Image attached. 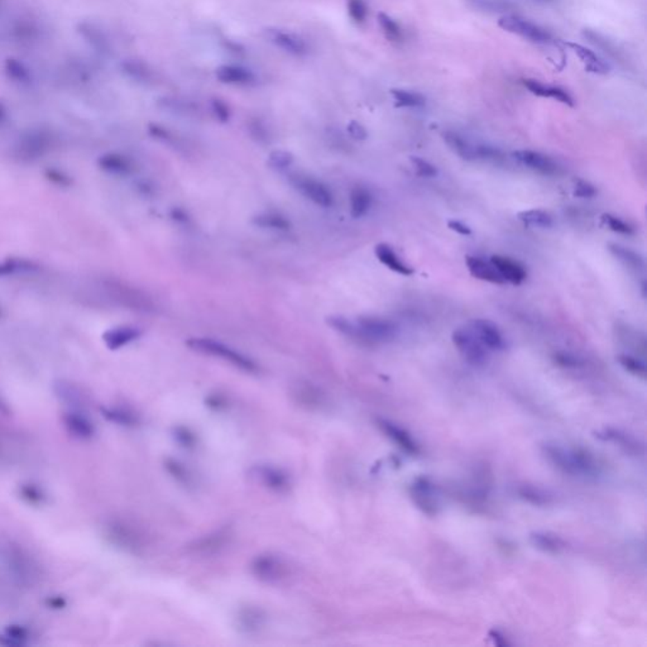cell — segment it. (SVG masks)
<instances>
[{
    "mask_svg": "<svg viewBox=\"0 0 647 647\" xmlns=\"http://www.w3.org/2000/svg\"><path fill=\"white\" fill-rule=\"evenodd\" d=\"M253 576L266 583L278 582L287 574V565L280 556L262 554L254 558L251 565Z\"/></svg>",
    "mask_w": 647,
    "mask_h": 647,
    "instance_id": "cell-7",
    "label": "cell"
},
{
    "mask_svg": "<svg viewBox=\"0 0 647 647\" xmlns=\"http://www.w3.org/2000/svg\"><path fill=\"white\" fill-rule=\"evenodd\" d=\"M488 636L493 640V642L496 644L497 646H510V642L507 641V639L504 637L502 633L497 630H492L489 631Z\"/></svg>",
    "mask_w": 647,
    "mask_h": 647,
    "instance_id": "cell-56",
    "label": "cell"
},
{
    "mask_svg": "<svg viewBox=\"0 0 647 647\" xmlns=\"http://www.w3.org/2000/svg\"><path fill=\"white\" fill-rule=\"evenodd\" d=\"M452 340L461 357L475 367H483L488 362V349L470 329L459 328L454 331Z\"/></svg>",
    "mask_w": 647,
    "mask_h": 647,
    "instance_id": "cell-4",
    "label": "cell"
},
{
    "mask_svg": "<svg viewBox=\"0 0 647 647\" xmlns=\"http://www.w3.org/2000/svg\"><path fill=\"white\" fill-rule=\"evenodd\" d=\"M410 495L420 510L426 515L434 516L439 511V499L435 484L425 477H418L411 484Z\"/></svg>",
    "mask_w": 647,
    "mask_h": 647,
    "instance_id": "cell-8",
    "label": "cell"
},
{
    "mask_svg": "<svg viewBox=\"0 0 647 647\" xmlns=\"http://www.w3.org/2000/svg\"><path fill=\"white\" fill-rule=\"evenodd\" d=\"M597 438L602 440H608V441H614L619 444V446L625 447L628 453L640 454L644 452V447L639 444V441L633 439L632 436L627 435L625 432L614 430V429H605L603 432H598L596 435Z\"/></svg>",
    "mask_w": 647,
    "mask_h": 647,
    "instance_id": "cell-29",
    "label": "cell"
},
{
    "mask_svg": "<svg viewBox=\"0 0 647 647\" xmlns=\"http://www.w3.org/2000/svg\"><path fill=\"white\" fill-rule=\"evenodd\" d=\"M554 360L555 363H558L560 367L564 368H579L584 364L579 357L567 352L555 353Z\"/></svg>",
    "mask_w": 647,
    "mask_h": 647,
    "instance_id": "cell-49",
    "label": "cell"
},
{
    "mask_svg": "<svg viewBox=\"0 0 647 647\" xmlns=\"http://www.w3.org/2000/svg\"><path fill=\"white\" fill-rule=\"evenodd\" d=\"M597 194V188L593 186L590 182L585 180L576 181V187H574V195L582 199H590Z\"/></svg>",
    "mask_w": 647,
    "mask_h": 647,
    "instance_id": "cell-51",
    "label": "cell"
},
{
    "mask_svg": "<svg viewBox=\"0 0 647 647\" xmlns=\"http://www.w3.org/2000/svg\"><path fill=\"white\" fill-rule=\"evenodd\" d=\"M329 324L334 329L354 339L372 343H384L397 337L398 328L393 321L382 317H360L355 323L344 317H331Z\"/></svg>",
    "mask_w": 647,
    "mask_h": 647,
    "instance_id": "cell-1",
    "label": "cell"
},
{
    "mask_svg": "<svg viewBox=\"0 0 647 647\" xmlns=\"http://www.w3.org/2000/svg\"><path fill=\"white\" fill-rule=\"evenodd\" d=\"M447 227H449V229H452V231L461 234V236H464V237L472 236V229L468 227L467 224L463 223L461 220H449Z\"/></svg>",
    "mask_w": 647,
    "mask_h": 647,
    "instance_id": "cell-53",
    "label": "cell"
},
{
    "mask_svg": "<svg viewBox=\"0 0 647 647\" xmlns=\"http://www.w3.org/2000/svg\"><path fill=\"white\" fill-rule=\"evenodd\" d=\"M186 344L195 352L219 358L247 373L258 372V366L256 364L254 360L245 355L243 353L238 352L234 348L224 344L222 342L210 338H193L190 339Z\"/></svg>",
    "mask_w": 647,
    "mask_h": 647,
    "instance_id": "cell-3",
    "label": "cell"
},
{
    "mask_svg": "<svg viewBox=\"0 0 647 647\" xmlns=\"http://www.w3.org/2000/svg\"><path fill=\"white\" fill-rule=\"evenodd\" d=\"M466 263H467L469 272L475 278L486 281L489 283H495V285H504L506 283L504 278H502V276L498 274V271L495 268V266L490 263V260L487 262V260L478 258V257L468 256Z\"/></svg>",
    "mask_w": 647,
    "mask_h": 647,
    "instance_id": "cell-19",
    "label": "cell"
},
{
    "mask_svg": "<svg viewBox=\"0 0 647 647\" xmlns=\"http://www.w3.org/2000/svg\"><path fill=\"white\" fill-rule=\"evenodd\" d=\"M0 412H1L3 415H6V416H9V415L12 414V410H10L9 405H8L7 401H6L1 396H0Z\"/></svg>",
    "mask_w": 647,
    "mask_h": 647,
    "instance_id": "cell-57",
    "label": "cell"
},
{
    "mask_svg": "<svg viewBox=\"0 0 647 647\" xmlns=\"http://www.w3.org/2000/svg\"><path fill=\"white\" fill-rule=\"evenodd\" d=\"M227 536H228V532L218 531L213 535H208L205 538L196 541V547L195 549L197 551H202V553H206V551H215L219 547H223L225 544V540H227Z\"/></svg>",
    "mask_w": 647,
    "mask_h": 647,
    "instance_id": "cell-42",
    "label": "cell"
},
{
    "mask_svg": "<svg viewBox=\"0 0 647 647\" xmlns=\"http://www.w3.org/2000/svg\"><path fill=\"white\" fill-rule=\"evenodd\" d=\"M522 82H524L526 89H527L530 93L536 95V96L550 98V99L560 101V103L568 105V107H574V99H573V96H571L565 89H562V87L547 85V84H542V82H540L538 80L533 79H525Z\"/></svg>",
    "mask_w": 647,
    "mask_h": 647,
    "instance_id": "cell-18",
    "label": "cell"
},
{
    "mask_svg": "<svg viewBox=\"0 0 647 647\" xmlns=\"http://www.w3.org/2000/svg\"><path fill=\"white\" fill-rule=\"evenodd\" d=\"M211 110H213V114L215 116L216 119H218L219 122H229L231 112L229 105H228L225 101L222 100V99H218V98L213 99V100H211Z\"/></svg>",
    "mask_w": 647,
    "mask_h": 647,
    "instance_id": "cell-48",
    "label": "cell"
},
{
    "mask_svg": "<svg viewBox=\"0 0 647 647\" xmlns=\"http://www.w3.org/2000/svg\"><path fill=\"white\" fill-rule=\"evenodd\" d=\"M176 438L184 446H194L195 436L187 429L180 427L176 430Z\"/></svg>",
    "mask_w": 647,
    "mask_h": 647,
    "instance_id": "cell-54",
    "label": "cell"
},
{
    "mask_svg": "<svg viewBox=\"0 0 647 647\" xmlns=\"http://www.w3.org/2000/svg\"><path fill=\"white\" fill-rule=\"evenodd\" d=\"M391 95L396 101V107L398 108H420L426 104L424 95L405 89H392Z\"/></svg>",
    "mask_w": 647,
    "mask_h": 647,
    "instance_id": "cell-35",
    "label": "cell"
},
{
    "mask_svg": "<svg viewBox=\"0 0 647 647\" xmlns=\"http://www.w3.org/2000/svg\"><path fill=\"white\" fill-rule=\"evenodd\" d=\"M512 156L521 165L526 166L532 171H536L542 175H554L558 172V165L555 163L554 159H550L549 156L541 152L518 150V151L513 152Z\"/></svg>",
    "mask_w": 647,
    "mask_h": 647,
    "instance_id": "cell-12",
    "label": "cell"
},
{
    "mask_svg": "<svg viewBox=\"0 0 647 647\" xmlns=\"http://www.w3.org/2000/svg\"><path fill=\"white\" fill-rule=\"evenodd\" d=\"M19 495L26 502L29 504H44L47 502V495L44 493V489L39 488L33 483H23L19 486Z\"/></svg>",
    "mask_w": 647,
    "mask_h": 647,
    "instance_id": "cell-40",
    "label": "cell"
},
{
    "mask_svg": "<svg viewBox=\"0 0 647 647\" xmlns=\"http://www.w3.org/2000/svg\"><path fill=\"white\" fill-rule=\"evenodd\" d=\"M530 540L533 547L550 554H558L567 547L564 540L549 532H533L530 535Z\"/></svg>",
    "mask_w": 647,
    "mask_h": 647,
    "instance_id": "cell-28",
    "label": "cell"
},
{
    "mask_svg": "<svg viewBox=\"0 0 647 647\" xmlns=\"http://www.w3.org/2000/svg\"><path fill=\"white\" fill-rule=\"evenodd\" d=\"M265 623V614L259 608L245 607L239 611L238 625L245 632H257Z\"/></svg>",
    "mask_w": 647,
    "mask_h": 647,
    "instance_id": "cell-30",
    "label": "cell"
},
{
    "mask_svg": "<svg viewBox=\"0 0 647 647\" xmlns=\"http://www.w3.org/2000/svg\"><path fill=\"white\" fill-rule=\"evenodd\" d=\"M518 495L525 499L526 502L529 504H536V506H544V504H549L553 499H551V496L547 495L545 490L542 489L536 488V487H531V486H522L518 488Z\"/></svg>",
    "mask_w": 647,
    "mask_h": 647,
    "instance_id": "cell-39",
    "label": "cell"
},
{
    "mask_svg": "<svg viewBox=\"0 0 647 647\" xmlns=\"http://www.w3.org/2000/svg\"><path fill=\"white\" fill-rule=\"evenodd\" d=\"M166 467L170 470L171 475L177 478V481L185 483L191 482V475L188 473V470L184 466H181L179 461H168L166 463Z\"/></svg>",
    "mask_w": 647,
    "mask_h": 647,
    "instance_id": "cell-50",
    "label": "cell"
},
{
    "mask_svg": "<svg viewBox=\"0 0 647 647\" xmlns=\"http://www.w3.org/2000/svg\"><path fill=\"white\" fill-rule=\"evenodd\" d=\"M490 263L495 266L498 274L502 276L506 283L510 282L512 285H521L527 277L525 267L515 259L504 256H492Z\"/></svg>",
    "mask_w": 647,
    "mask_h": 647,
    "instance_id": "cell-16",
    "label": "cell"
},
{
    "mask_svg": "<svg viewBox=\"0 0 647 647\" xmlns=\"http://www.w3.org/2000/svg\"><path fill=\"white\" fill-rule=\"evenodd\" d=\"M544 455L554 467L573 477H597L601 472L596 459L584 449H565L558 444L542 446Z\"/></svg>",
    "mask_w": 647,
    "mask_h": 647,
    "instance_id": "cell-2",
    "label": "cell"
},
{
    "mask_svg": "<svg viewBox=\"0 0 647 647\" xmlns=\"http://www.w3.org/2000/svg\"><path fill=\"white\" fill-rule=\"evenodd\" d=\"M498 26L501 28L512 33L522 37L525 39H529L533 44H550L553 41V36L547 29L540 27L539 24L531 22L525 18H521L518 15H506L499 18Z\"/></svg>",
    "mask_w": 647,
    "mask_h": 647,
    "instance_id": "cell-5",
    "label": "cell"
},
{
    "mask_svg": "<svg viewBox=\"0 0 647 647\" xmlns=\"http://www.w3.org/2000/svg\"><path fill=\"white\" fill-rule=\"evenodd\" d=\"M108 538L114 545L130 553H138L143 547L139 533L123 522H113L108 526Z\"/></svg>",
    "mask_w": 647,
    "mask_h": 647,
    "instance_id": "cell-11",
    "label": "cell"
},
{
    "mask_svg": "<svg viewBox=\"0 0 647 647\" xmlns=\"http://www.w3.org/2000/svg\"><path fill=\"white\" fill-rule=\"evenodd\" d=\"M602 220H603L604 225L608 227V229L614 231V233H619L622 236H632L633 233H635L632 227L630 224L626 223L625 220H622L619 216L612 215V214H603Z\"/></svg>",
    "mask_w": 647,
    "mask_h": 647,
    "instance_id": "cell-45",
    "label": "cell"
},
{
    "mask_svg": "<svg viewBox=\"0 0 647 647\" xmlns=\"http://www.w3.org/2000/svg\"><path fill=\"white\" fill-rule=\"evenodd\" d=\"M55 393L61 401L72 407V410L84 411V407L87 406L82 392L70 382H57L55 384Z\"/></svg>",
    "mask_w": 647,
    "mask_h": 647,
    "instance_id": "cell-26",
    "label": "cell"
},
{
    "mask_svg": "<svg viewBox=\"0 0 647 647\" xmlns=\"http://www.w3.org/2000/svg\"><path fill=\"white\" fill-rule=\"evenodd\" d=\"M101 415L113 424L121 425V426H127L132 427L139 424V417L137 414L128 409L123 407H101Z\"/></svg>",
    "mask_w": 647,
    "mask_h": 647,
    "instance_id": "cell-31",
    "label": "cell"
},
{
    "mask_svg": "<svg viewBox=\"0 0 647 647\" xmlns=\"http://www.w3.org/2000/svg\"><path fill=\"white\" fill-rule=\"evenodd\" d=\"M123 72L128 75L130 79L136 80L139 82H151L153 80V72L148 65L137 60H128L122 64Z\"/></svg>",
    "mask_w": 647,
    "mask_h": 647,
    "instance_id": "cell-36",
    "label": "cell"
},
{
    "mask_svg": "<svg viewBox=\"0 0 647 647\" xmlns=\"http://www.w3.org/2000/svg\"><path fill=\"white\" fill-rule=\"evenodd\" d=\"M215 76L220 82L236 87H248L257 81L252 70L240 65L219 66L215 70Z\"/></svg>",
    "mask_w": 647,
    "mask_h": 647,
    "instance_id": "cell-15",
    "label": "cell"
},
{
    "mask_svg": "<svg viewBox=\"0 0 647 647\" xmlns=\"http://www.w3.org/2000/svg\"><path fill=\"white\" fill-rule=\"evenodd\" d=\"M294 162V156L286 151H274L269 154V165L278 168V170H285Z\"/></svg>",
    "mask_w": 647,
    "mask_h": 647,
    "instance_id": "cell-47",
    "label": "cell"
},
{
    "mask_svg": "<svg viewBox=\"0 0 647 647\" xmlns=\"http://www.w3.org/2000/svg\"><path fill=\"white\" fill-rule=\"evenodd\" d=\"M583 37H584L585 39H588L590 44L596 46L599 50L603 51L604 53H607L608 56H611L612 58L617 60L619 62H626L623 51L619 48L617 44H614L613 41L608 39V38L603 36V35L598 33L596 30H592V29H584V30H583Z\"/></svg>",
    "mask_w": 647,
    "mask_h": 647,
    "instance_id": "cell-25",
    "label": "cell"
},
{
    "mask_svg": "<svg viewBox=\"0 0 647 647\" xmlns=\"http://www.w3.org/2000/svg\"><path fill=\"white\" fill-rule=\"evenodd\" d=\"M377 18H378V23L381 26L383 35L389 39V42L397 44V42L402 41V29L393 18H391L389 15H386L383 12L380 13Z\"/></svg>",
    "mask_w": 647,
    "mask_h": 647,
    "instance_id": "cell-38",
    "label": "cell"
},
{
    "mask_svg": "<svg viewBox=\"0 0 647 647\" xmlns=\"http://www.w3.org/2000/svg\"><path fill=\"white\" fill-rule=\"evenodd\" d=\"M141 337V330L134 326H118L104 334V343L110 351H118Z\"/></svg>",
    "mask_w": 647,
    "mask_h": 647,
    "instance_id": "cell-21",
    "label": "cell"
},
{
    "mask_svg": "<svg viewBox=\"0 0 647 647\" xmlns=\"http://www.w3.org/2000/svg\"><path fill=\"white\" fill-rule=\"evenodd\" d=\"M351 214L353 218L360 219L367 215L368 211L372 208L373 196L364 187H354L351 193Z\"/></svg>",
    "mask_w": 647,
    "mask_h": 647,
    "instance_id": "cell-27",
    "label": "cell"
},
{
    "mask_svg": "<svg viewBox=\"0 0 647 647\" xmlns=\"http://www.w3.org/2000/svg\"><path fill=\"white\" fill-rule=\"evenodd\" d=\"M410 161L420 177L430 179V177H435L438 175V168L432 163H430L429 161L421 159V157H411Z\"/></svg>",
    "mask_w": 647,
    "mask_h": 647,
    "instance_id": "cell-46",
    "label": "cell"
},
{
    "mask_svg": "<svg viewBox=\"0 0 647 647\" xmlns=\"http://www.w3.org/2000/svg\"><path fill=\"white\" fill-rule=\"evenodd\" d=\"M346 130H348L349 136H351L353 139H355V141H364V139H367V130H366L360 123L353 121V122L348 124V128H346Z\"/></svg>",
    "mask_w": 647,
    "mask_h": 647,
    "instance_id": "cell-52",
    "label": "cell"
},
{
    "mask_svg": "<svg viewBox=\"0 0 647 647\" xmlns=\"http://www.w3.org/2000/svg\"><path fill=\"white\" fill-rule=\"evenodd\" d=\"M468 3L482 12L487 13H510L517 9L515 0H468Z\"/></svg>",
    "mask_w": 647,
    "mask_h": 647,
    "instance_id": "cell-33",
    "label": "cell"
},
{
    "mask_svg": "<svg viewBox=\"0 0 647 647\" xmlns=\"http://www.w3.org/2000/svg\"><path fill=\"white\" fill-rule=\"evenodd\" d=\"M46 604H47V607H50L52 610H62L67 605V601L61 596H52V597L47 598Z\"/></svg>",
    "mask_w": 647,
    "mask_h": 647,
    "instance_id": "cell-55",
    "label": "cell"
},
{
    "mask_svg": "<svg viewBox=\"0 0 647 647\" xmlns=\"http://www.w3.org/2000/svg\"><path fill=\"white\" fill-rule=\"evenodd\" d=\"M253 223L259 228L271 229V231H288L291 228V223L286 216L281 215L278 213H274V211L262 213L254 216Z\"/></svg>",
    "mask_w": 647,
    "mask_h": 647,
    "instance_id": "cell-32",
    "label": "cell"
},
{
    "mask_svg": "<svg viewBox=\"0 0 647 647\" xmlns=\"http://www.w3.org/2000/svg\"><path fill=\"white\" fill-rule=\"evenodd\" d=\"M538 1H544V3H547V1H551V0H538Z\"/></svg>",
    "mask_w": 647,
    "mask_h": 647,
    "instance_id": "cell-59",
    "label": "cell"
},
{
    "mask_svg": "<svg viewBox=\"0 0 647 647\" xmlns=\"http://www.w3.org/2000/svg\"><path fill=\"white\" fill-rule=\"evenodd\" d=\"M265 36L271 44L291 56L305 57L309 55V46L306 41L292 32L280 28H267Z\"/></svg>",
    "mask_w": 647,
    "mask_h": 647,
    "instance_id": "cell-9",
    "label": "cell"
},
{
    "mask_svg": "<svg viewBox=\"0 0 647 647\" xmlns=\"http://www.w3.org/2000/svg\"><path fill=\"white\" fill-rule=\"evenodd\" d=\"M100 165L103 168L108 170L110 172L119 173V175H125L130 173L132 170V163L130 159L124 157L122 154H107L100 159Z\"/></svg>",
    "mask_w": 647,
    "mask_h": 647,
    "instance_id": "cell-37",
    "label": "cell"
},
{
    "mask_svg": "<svg viewBox=\"0 0 647 647\" xmlns=\"http://www.w3.org/2000/svg\"><path fill=\"white\" fill-rule=\"evenodd\" d=\"M377 425L381 429L382 432L386 434V436L392 440L395 444H397L398 447H401L403 452H406L410 455H417V454L420 453V446H418L416 441L414 440V438L411 436L409 432H406L402 427H400L398 425L393 424V423H391L386 418H378Z\"/></svg>",
    "mask_w": 647,
    "mask_h": 647,
    "instance_id": "cell-14",
    "label": "cell"
},
{
    "mask_svg": "<svg viewBox=\"0 0 647 647\" xmlns=\"http://www.w3.org/2000/svg\"><path fill=\"white\" fill-rule=\"evenodd\" d=\"M62 423L65 425L67 432L71 434L72 436L81 440L93 439L96 434L95 425L91 423V420L79 410L66 411L62 416Z\"/></svg>",
    "mask_w": 647,
    "mask_h": 647,
    "instance_id": "cell-13",
    "label": "cell"
},
{
    "mask_svg": "<svg viewBox=\"0 0 647 647\" xmlns=\"http://www.w3.org/2000/svg\"><path fill=\"white\" fill-rule=\"evenodd\" d=\"M617 360L627 372L640 378H646L647 368L644 360L636 358L631 354H619Z\"/></svg>",
    "mask_w": 647,
    "mask_h": 647,
    "instance_id": "cell-41",
    "label": "cell"
},
{
    "mask_svg": "<svg viewBox=\"0 0 647 647\" xmlns=\"http://www.w3.org/2000/svg\"><path fill=\"white\" fill-rule=\"evenodd\" d=\"M348 15L353 22L362 26L367 22L368 4L366 0H346Z\"/></svg>",
    "mask_w": 647,
    "mask_h": 647,
    "instance_id": "cell-43",
    "label": "cell"
},
{
    "mask_svg": "<svg viewBox=\"0 0 647 647\" xmlns=\"http://www.w3.org/2000/svg\"><path fill=\"white\" fill-rule=\"evenodd\" d=\"M470 330L473 331L475 337L481 340L483 346L488 351H504L507 343L504 339L502 331L496 324L487 319H475L470 321Z\"/></svg>",
    "mask_w": 647,
    "mask_h": 647,
    "instance_id": "cell-10",
    "label": "cell"
},
{
    "mask_svg": "<svg viewBox=\"0 0 647 647\" xmlns=\"http://www.w3.org/2000/svg\"><path fill=\"white\" fill-rule=\"evenodd\" d=\"M374 253L382 265H384L396 274H402V276L414 274V268L406 265L391 245L381 243L374 248Z\"/></svg>",
    "mask_w": 647,
    "mask_h": 647,
    "instance_id": "cell-20",
    "label": "cell"
},
{
    "mask_svg": "<svg viewBox=\"0 0 647 647\" xmlns=\"http://www.w3.org/2000/svg\"><path fill=\"white\" fill-rule=\"evenodd\" d=\"M291 184L296 190L300 191L310 202H314L317 206L321 208H331L334 204V196L331 194L330 188L323 184L321 181L312 179L310 176L297 175L291 179Z\"/></svg>",
    "mask_w": 647,
    "mask_h": 647,
    "instance_id": "cell-6",
    "label": "cell"
},
{
    "mask_svg": "<svg viewBox=\"0 0 647 647\" xmlns=\"http://www.w3.org/2000/svg\"><path fill=\"white\" fill-rule=\"evenodd\" d=\"M565 46H568L569 48L582 60L587 71L597 73V75H605L611 71V64L601 57L594 51L590 50L585 46L576 44V42H567Z\"/></svg>",
    "mask_w": 647,
    "mask_h": 647,
    "instance_id": "cell-17",
    "label": "cell"
},
{
    "mask_svg": "<svg viewBox=\"0 0 647 647\" xmlns=\"http://www.w3.org/2000/svg\"><path fill=\"white\" fill-rule=\"evenodd\" d=\"M443 139L447 144V147L457 153L461 159L466 161H475L478 159V153H477V145L469 142L467 138L463 137L459 133L453 132V130H446L443 133Z\"/></svg>",
    "mask_w": 647,
    "mask_h": 647,
    "instance_id": "cell-22",
    "label": "cell"
},
{
    "mask_svg": "<svg viewBox=\"0 0 647 647\" xmlns=\"http://www.w3.org/2000/svg\"><path fill=\"white\" fill-rule=\"evenodd\" d=\"M256 475L266 487L276 492H285L290 487L288 475L278 468L260 466L256 468Z\"/></svg>",
    "mask_w": 647,
    "mask_h": 647,
    "instance_id": "cell-23",
    "label": "cell"
},
{
    "mask_svg": "<svg viewBox=\"0 0 647 647\" xmlns=\"http://www.w3.org/2000/svg\"><path fill=\"white\" fill-rule=\"evenodd\" d=\"M608 251L611 252L613 257L619 259L622 265L628 267L630 269H633L636 272H644L645 271V259L644 257L635 252L632 249L623 247V245H617V243H610L608 245Z\"/></svg>",
    "mask_w": 647,
    "mask_h": 647,
    "instance_id": "cell-24",
    "label": "cell"
},
{
    "mask_svg": "<svg viewBox=\"0 0 647 647\" xmlns=\"http://www.w3.org/2000/svg\"><path fill=\"white\" fill-rule=\"evenodd\" d=\"M6 70H7L9 79L13 80L15 82L28 84L29 81H30V73H29L28 69L23 65L22 62H19L17 60H13V58L8 60Z\"/></svg>",
    "mask_w": 647,
    "mask_h": 647,
    "instance_id": "cell-44",
    "label": "cell"
},
{
    "mask_svg": "<svg viewBox=\"0 0 647 647\" xmlns=\"http://www.w3.org/2000/svg\"><path fill=\"white\" fill-rule=\"evenodd\" d=\"M518 219L527 227H533V228H550L553 227L554 220L553 216L550 215L547 211L540 210V209H532V210H526L518 213Z\"/></svg>",
    "mask_w": 647,
    "mask_h": 647,
    "instance_id": "cell-34",
    "label": "cell"
},
{
    "mask_svg": "<svg viewBox=\"0 0 647 647\" xmlns=\"http://www.w3.org/2000/svg\"><path fill=\"white\" fill-rule=\"evenodd\" d=\"M4 114H6V110L3 108V105L0 104V121L4 118Z\"/></svg>",
    "mask_w": 647,
    "mask_h": 647,
    "instance_id": "cell-58",
    "label": "cell"
}]
</instances>
